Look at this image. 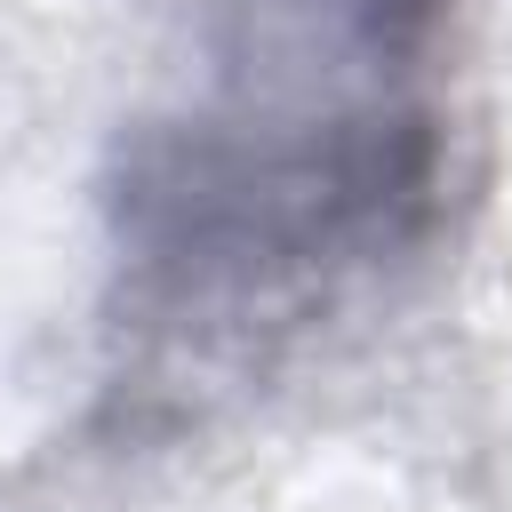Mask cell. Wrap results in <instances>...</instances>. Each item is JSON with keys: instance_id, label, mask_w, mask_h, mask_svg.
I'll return each mask as SVG.
<instances>
[{"instance_id": "obj_1", "label": "cell", "mask_w": 512, "mask_h": 512, "mask_svg": "<svg viewBox=\"0 0 512 512\" xmlns=\"http://www.w3.org/2000/svg\"><path fill=\"white\" fill-rule=\"evenodd\" d=\"M440 128L368 88L336 104L256 96L152 128L112 192L120 264L152 320L248 336L432 224Z\"/></svg>"}, {"instance_id": "obj_2", "label": "cell", "mask_w": 512, "mask_h": 512, "mask_svg": "<svg viewBox=\"0 0 512 512\" xmlns=\"http://www.w3.org/2000/svg\"><path fill=\"white\" fill-rule=\"evenodd\" d=\"M264 8L304 16L336 48H360V56H384V64H416L432 24L448 16V0H264Z\"/></svg>"}]
</instances>
